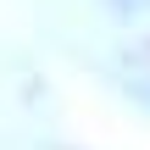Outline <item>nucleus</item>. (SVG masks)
I'll list each match as a JSON object with an SVG mask.
<instances>
[{"label": "nucleus", "mask_w": 150, "mask_h": 150, "mask_svg": "<svg viewBox=\"0 0 150 150\" xmlns=\"http://www.w3.org/2000/svg\"><path fill=\"white\" fill-rule=\"evenodd\" d=\"M117 11H150V0H111Z\"/></svg>", "instance_id": "f257e3e1"}]
</instances>
